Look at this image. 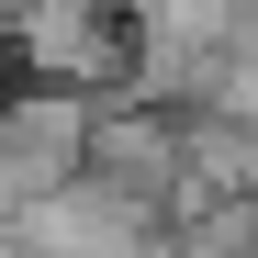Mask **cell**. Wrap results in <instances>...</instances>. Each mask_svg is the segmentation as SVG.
Masks as SVG:
<instances>
[{"label":"cell","mask_w":258,"mask_h":258,"mask_svg":"<svg viewBox=\"0 0 258 258\" xmlns=\"http://www.w3.org/2000/svg\"><path fill=\"white\" fill-rule=\"evenodd\" d=\"M23 258H157V202L123 180H56L12 213Z\"/></svg>","instance_id":"1"}]
</instances>
